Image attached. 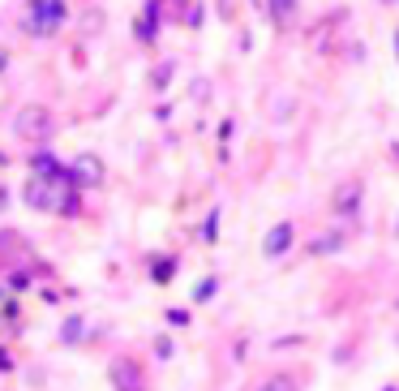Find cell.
Segmentation results:
<instances>
[{
  "label": "cell",
  "mask_w": 399,
  "mask_h": 391,
  "mask_svg": "<svg viewBox=\"0 0 399 391\" xmlns=\"http://www.w3.org/2000/svg\"><path fill=\"white\" fill-rule=\"evenodd\" d=\"M155 31H159V5L151 0V5L142 9V22H138V35L142 39H155Z\"/></svg>",
  "instance_id": "cell-8"
},
{
  "label": "cell",
  "mask_w": 399,
  "mask_h": 391,
  "mask_svg": "<svg viewBox=\"0 0 399 391\" xmlns=\"http://www.w3.org/2000/svg\"><path fill=\"white\" fill-rule=\"evenodd\" d=\"M361 193H365L361 181H343V185L331 193V211H335V215H352V211L361 207Z\"/></svg>",
  "instance_id": "cell-5"
},
{
  "label": "cell",
  "mask_w": 399,
  "mask_h": 391,
  "mask_svg": "<svg viewBox=\"0 0 399 391\" xmlns=\"http://www.w3.org/2000/svg\"><path fill=\"white\" fill-rule=\"evenodd\" d=\"M386 5H395V0H386Z\"/></svg>",
  "instance_id": "cell-18"
},
{
  "label": "cell",
  "mask_w": 399,
  "mask_h": 391,
  "mask_svg": "<svg viewBox=\"0 0 399 391\" xmlns=\"http://www.w3.org/2000/svg\"><path fill=\"white\" fill-rule=\"evenodd\" d=\"M35 173H47V177H60V168L52 155H35Z\"/></svg>",
  "instance_id": "cell-11"
},
{
  "label": "cell",
  "mask_w": 399,
  "mask_h": 391,
  "mask_svg": "<svg viewBox=\"0 0 399 391\" xmlns=\"http://www.w3.org/2000/svg\"><path fill=\"white\" fill-rule=\"evenodd\" d=\"M314 250H318V254H331V250H339V237H318V241H314Z\"/></svg>",
  "instance_id": "cell-12"
},
{
  "label": "cell",
  "mask_w": 399,
  "mask_h": 391,
  "mask_svg": "<svg viewBox=\"0 0 399 391\" xmlns=\"http://www.w3.org/2000/svg\"><path fill=\"white\" fill-rule=\"evenodd\" d=\"M395 47H399V31H395Z\"/></svg>",
  "instance_id": "cell-17"
},
{
  "label": "cell",
  "mask_w": 399,
  "mask_h": 391,
  "mask_svg": "<svg viewBox=\"0 0 399 391\" xmlns=\"http://www.w3.org/2000/svg\"><path fill=\"white\" fill-rule=\"evenodd\" d=\"M288 246H292V224H275V228L266 232V241H262V254L266 258H279Z\"/></svg>",
  "instance_id": "cell-7"
},
{
  "label": "cell",
  "mask_w": 399,
  "mask_h": 391,
  "mask_svg": "<svg viewBox=\"0 0 399 391\" xmlns=\"http://www.w3.org/2000/svg\"><path fill=\"white\" fill-rule=\"evenodd\" d=\"M168 78H172V65H159L155 69V86H168Z\"/></svg>",
  "instance_id": "cell-14"
},
{
  "label": "cell",
  "mask_w": 399,
  "mask_h": 391,
  "mask_svg": "<svg viewBox=\"0 0 399 391\" xmlns=\"http://www.w3.org/2000/svg\"><path fill=\"white\" fill-rule=\"evenodd\" d=\"M395 237H399V219H395Z\"/></svg>",
  "instance_id": "cell-16"
},
{
  "label": "cell",
  "mask_w": 399,
  "mask_h": 391,
  "mask_svg": "<svg viewBox=\"0 0 399 391\" xmlns=\"http://www.w3.org/2000/svg\"><path fill=\"white\" fill-rule=\"evenodd\" d=\"M60 22H65L60 0H31V9H26V31L31 35H52V31H60Z\"/></svg>",
  "instance_id": "cell-3"
},
{
  "label": "cell",
  "mask_w": 399,
  "mask_h": 391,
  "mask_svg": "<svg viewBox=\"0 0 399 391\" xmlns=\"http://www.w3.org/2000/svg\"><path fill=\"white\" fill-rule=\"evenodd\" d=\"M99 181H104V163L95 155H82L73 163V185H99Z\"/></svg>",
  "instance_id": "cell-6"
},
{
  "label": "cell",
  "mask_w": 399,
  "mask_h": 391,
  "mask_svg": "<svg viewBox=\"0 0 399 391\" xmlns=\"http://www.w3.org/2000/svg\"><path fill=\"white\" fill-rule=\"evenodd\" d=\"M13 134L22 142H47V138H52V112L39 108V104H26L13 116Z\"/></svg>",
  "instance_id": "cell-2"
},
{
  "label": "cell",
  "mask_w": 399,
  "mask_h": 391,
  "mask_svg": "<svg viewBox=\"0 0 399 391\" xmlns=\"http://www.w3.org/2000/svg\"><path fill=\"white\" fill-rule=\"evenodd\" d=\"M258 391H296V383L288 374H270L266 383H258Z\"/></svg>",
  "instance_id": "cell-9"
},
{
  "label": "cell",
  "mask_w": 399,
  "mask_h": 391,
  "mask_svg": "<svg viewBox=\"0 0 399 391\" xmlns=\"http://www.w3.org/2000/svg\"><path fill=\"white\" fill-rule=\"evenodd\" d=\"M82 331H86V327H82V319H69V323H65V340H78Z\"/></svg>",
  "instance_id": "cell-13"
},
{
  "label": "cell",
  "mask_w": 399,
  "mask_h": 391,
  "mask_svg": "<svg viewBox=\"0 0 399 391\" xmlns=\"http://www.w3.org/2000/svg\"><path fill=\"white\" fill-rule=\"evenodd\" d=\"M26 202L35 211H60L73 215V177H31L26 181Z\"/></svg>",
  "instance_id": "cell-1"
},
{
  "label": "cell",
  "mask_w": 399,
  "mask_h": 391,
  "mask_svg": "<svg viewBox=\"0 0 399 391\" xmlns=\"http://www.w3.org/2000/svg\"><path fill=\"white\" fill-rule=\"evenodd\" d=\"M108 378H112V391H146L142 365H138L133 357H116L112 370H108Z\"/></svg>",
  "instance_id": "cell-4"
},
{
  "label": "cell",
  "mask_w": 399,
  "mask_h": 391,
  "mask_svg": "<svg viewBox=\"0 0 399 391\" xmlns=\"http://www.w3.org/2000/svg\"><path fill=\"white\" fill-rule=\"evenodd\" d=\"M292 9H296V0H270V17H275V22H288Z\"/></svg>",
  "instance_id": "cell-10"
},
{
  "label": "cell",
  "mask_w": 399,
  "mask_h": 391,
  "mask_svg": "<svg viewBox=\"0 0 399 391\" xmlns=\"http://www.w3.org/2000/svg\"><path fill=\"white\" fill-rule=\"evenodd\" d=\"M168 323L181 327V323H189V314H185V310H168Z\"/></svg>",
  "instance_id": "cell-15"
}]
</instances>
